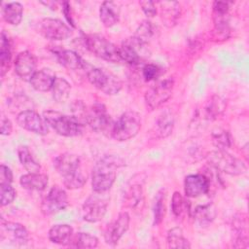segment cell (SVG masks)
I'll list each match as a JSON object with an SVG mask.
<instances>
[{"label":"cell","instance_id":"obj_32","mask_svg":"<svg viewBox=\"0 0 249 249\" xmlns=\"http://www.w3.org/2000/svg\"><path fill=\"white\" fill-rule=\"evenodd\" d=\"M53 97L58 103L65 102L71 92V85L62 77H56L52 89Z\"/></svg>","mask_w":249,"mask_h":249},{"label":"cell","instance_id":"obj_45","mask_svg":"<svg viewBox=\"0 0 249 249\" xmlns=\"http://www.w3.org/2000/svg\"><path fill=\"white\" fill-rule=\"evenodd\" d=\"M13 182V172L5 164L0 165V185L12 184Z\"/></svg>","mask_w":249,"mask_h":249},{"label":"cell","instance_id":"obj_43","mask_svg":"<svg viewBox=\"0 0 249 249\" xmlns=\"http://www.w3.org/2000/svg\"><path fill=\"white\" fill-rule=\"evenodd\" d=\"M230 2L215 1L213 3V15L214 16H226L230 10Z\"/></svg>","mask_w":249,"mask_h":249},{"label":"cell","instance_id":"obj_30","mask_svg":"<svg viewBox=\"0 0 249 249\" xmlns=\"http://www.w3.org/2000/svg\"><path fill=\"white\" fill-rule=\"evenodd\" d=\"M23 16V7L18 2L8 3L3 8V18L6 22L11 25H18L20 23Z\"/></svg>","mask_w":249,"mask_h":249},{"label":"cell","instance_id":"obj_18","mask_svg":"<svg viewBox=\"0 0 249 249\" xmlns=\"http://www.w3.org/2000/svg\"><path fill=\"white\" fill-rule=\"evenodd\" d=\"M28 231L24 226L15 222L1 220V240L8 239L11 243L22 245L27 241Z\"/></svg>","mask_w":249,"mask_h":249},{"label":"cell","instance_id":"obj_21","mask_svg":"<svg viewBox=\"0 0 249 249\" xmlns=\"http://www.w3.org/2000/svg\"><path fill=\"white\" fill-rule=\"evenodd\" d=\"M19 183L22 188L29 191L41 192L44 191L49 183V177L42 173H27L20 177Z\"/></svg>","mask_w":249,"mask_h":249},{"label":"cell","instance_id":"obj_46","mask_svg":"<svg viewBox=\"0 0 249 249\" xmlns=\"http://www.w3.org/2000/svg\"><path fill=\"white\" fill-rule=\"evenodd\" d=\"M13 129V125L11 121L4 115L1 117V134L2 135H10Z\"/></svg>","mask_w":249,"mask_h":249},{"label":"cell","instance_id":"obj_8","mask_svg":"<svg viewBox=\"0 0 249 249\" xmlns=\"http://www.w3.org/2000/svg\"><path fill=\"white\" fill-rule=\"evenodd\" d=\"M208 161L216 170L230 175H239L246 170L245 164L239 159L224 150H218L209 154Z\"/></svg>","mask_w":249,"mask_h":249},{"label":"cell","instance_id":"obj_40","mask_svg":"<svg viewBox=\"0 0 249 249\" xmlns=\"http://www.w3.org/2000/svg\"><path fill=\"white\" fill-rule=\"evenodd\" d=\"M164 212H165L164 196L159 193L155 201V206H154V223L156 225L160 224L162 221L164 217Z\"/></svg>","mask_w":249,"mask_h":249},{"label":"cell","instance_id":"obj_34","mask_svg":"<svg viewBox=\"0 0 249 249\" xmlns=\"http://www.w3.org/2000/svg\"><path fill=\"white\" fill-rule=\"evenodd\" d=\"M167 246L169 248H190L189 240L184 236L183 231L179 227L172 228L167 232Z\"/></svg>","mask_w":249,"mask_h":249},{"label":"cell","instance_id":"obj_33","mask_svg":"<svg viewBox=\"0 0 249 249\" xmlns=\"http://www.w3.org/2000/svg\"><path fill=\"white\" fill-rule=\"evenodd\" d=\"M124 203L130 208L141 207L143 204V191L140 184L133 183L128 186L124 195Z\"/></svg>","mask_w":249,"mask_h":249},{"label":"cell","instance_id":"obj_13","mask_svg":"<svg viewBox=\"0 0 249 249\" xmlns=\"http://www.w3.org/2000/svg\"><path fill=\"white\" fill-rule=\"evenodd\" d=\"M68 196L66 192L59 186H53L42 200L41 210L45 215H53L66 208Z\"/></svg>","mask_w":249,"mask_h":249},{"label":"cell","instance_id":"obj_12","mask_svg":"<svg viewBox=\"0 0 249 249\" xmlns=\"http://www.w3.org/2000/svg\"><path fill=\"white\" fill-rule=\"evenodd\" d=\"M37 29L45 38L56 41L66 40L73 33L72 29L63 21L52 18H42L37 24Z\"/></svg>","mask_w":249,"mask_h":249},{"label":"cell","instance_id":"obj_37","mask_svg":"<svg viewBox=\"0 0 249 249\" xmlns=\"http://www.w3.org/2000/svg\"><path fill=\"white\" fill-rule=\"evenodd\" d=\"M155 34H156L155 25L149 20H144L136 29L134 37H136L137 39L141 40L144 43L149 44L150 40L155 36Z\"/></svg>","mask_w":249,"mask_h":249},{"label":"cell","instance_id":"obj_19","mask_svg":"<svg viewBox=\"0 0 249 249\" xmlns=\"http://www.w3.org/2000/svg\"><path fill=\"white\" fill-rule=\"evenodd\" d=\"M55 79V74L52 69L43 68L34 73L29 83L34 89L41 92H46L52 90Z\"/></svg>","mask_w":249,"mask_h":249},{"label":"cell","instance_id":"obj_47","mask_svg":"<svg viewBox=\"0 0 249 249\" xmlns=\"http://www.w3.org/2000/svg\"><path fill=\"white\" fill-rule=\"evenodd\" d=\"M62 7H63V14H64L66 19H67L68 22L74 27L75 24H74L73 18H72L71 14H70V6H69V3H68V2H63V3H62Z\"/></svg>","mask_w":249,"mask_h":249},{"label":"cell","instance_id":"obj_4","mask_svg":"<svg viewBox=\"0 0 249 249\" xmlns=\"http://www.w3.org/2000/svg\"><path fill=\"white\" fill-rule=\"evenodd\" d=\"M84 41L88 50L97 57L113 63L122 61L119 48L105 37L99 34H89L85 36Z\"/></svg>","mask_w":249,"mask_h":249},{"label":"cell","instance_id":"obj_38","mask_svg":"<svg viewBox=\"0 0 249 249\" xmlns=\"http://www.w3.org/2000/svg\"><path fill=\"white\" fill-rule=\"evenodd\" d=\"M72 117L83 126L88 124V117H89V109L85 105L82 100H76L72 104Z\"/></svg>","mask_w":249,"mask_h":249},{"label":"cell","instance_id":"obj_26","mask_svg":"<svg viewBox=\"0 0 249 249\" xmlns=\"http://www.w3.org/2000/svg\"><path fill=\"white\" fill-rule=\"evenodd\" d=\"M0 71L3 77L10 69L12 59V45L11 40L5 31L1 33V45H0Z\"/></svg>","mask_w":249,"mask_h":249},{"label":"cell","instance_id":"obj_25","mask_svg":"<svg viewBox=\"0 0 249 249\" xmlns=\"http://www.w3.org/2000/svg\"><path fill=\"white\" fill-rule=\"evenodd\" d=\"M216 217V208L213 203L198 205L193 211V218L195 222L200 227L209 225Z\"/></svg>","mask_w":249,"mask_h":249},{"label":"cell","instance_id":"obj_22","mask_svg":"<svg viewBox=\"0 0 249 249\" xmlns=\"http://www.w3.org/2000/svg\"><path fill=\"white\" fill-rule=\"evenodd\" d=\"M58 62L70 70H78L86 67L83 58L72 50H59L55 52Z\"/></svg>","mask_w":249,"mask_h":249},{"label":"cell","instance_id":"obj_44","mask_svg":"<svg viewBox=\"0 0 249 249\" xmlns=\"http://www.w3.org/2000/svg\"><path fill=\"white\" fill-rule=\"evenodd\" d=\"M139 5L141 6V9L143 13L148 17V18H153L157 14V7L156 3L153 1H140Z\"/></svg>","mask_w":249,"mask_h":249},{"label":"cell","instance_id":"obj_20","mask_svg":"<svg viewBox=\"0 0 249 249\" xmlns=\"http://www.w3.org/2000/svg\"><path fill=\"white\" fill-rule=\"evenodd\" d=\"M120 6L112 1H104L99 9V18L101 22L106 27H112L119 22Z\"/></svg>","mask_w":249,"mask_h":249},{"label":"cell","instance_id":"obj_41","mask_svg":"<svg viewBox=\"0 0 249 249\" xmlns=\"http://www.w3.org/2000/svg\"><path fill=\"white\" fill-rule=\"evenodd\" d=\"M16 197V190L11 186V184L0 185V201L1 205L5 206L14 201Z\"/></svg>","mask_w":249,"mask_h":249},{"label":"cell","instance_id":"obj_31","mask_svg":"<svg viewBox=\"0 0 249 249\" xmlns=\"http://www.w3.org/2000/svg\"><path fill=\"white\" fill-rule=\"evenodd\" d=\"M18 156L21 165L29 173H37L41 169V165L35 160L28 147L25 145H20L18 148Z\"/></svg>","mask_w":249,"mask_h":249},{"label":"cell","instance_id":"obj_14","mask_svg":"<svg viewBox=\"0 0 249 249\" xmlns=\"http://www.w3.org/2000/svg\"><path fill=\"white\" fill-rule=\"evenodd\" d=\"M17 123L23 129L39 135H46L49 132V125L45 119L32 109L20 111L17 116Z\"/></svg>","mask_w":249,"mask_h":249},{"label":"cell","instance_id":"obj_15","mask_svg":"<svg viewBox=\"0 0 249 249\" xmlns=\"http://www.w3.org/2000/svg\"><path fill=\"white\" fill-rule=\"evenodd\" d=\"M130 217L127 212H121L118 217L112 221L106 228L104 238L106 243L115 245L121 239V237L126 232L129 227Z\"/></svg>","mask_w":249,"mask_h":249},{"label":"cell","instance_id":"obj_28","mask_svg":"<svg viewBox=\"0 0 249 249\" xmlns=\"http://www.w3.org/2000/svg\"><path fill=\"white\" fill-rule=\"evenodd\" d=\"M161 8V18L165 25L172 26L175 24L180 15V5L177 2L163 1L159 2Z\"/></svg>","mask_w":249,"mask_h":249},{"label":"cell","instance_id":"obj_5","mask_svg":"<svg viewBox=\"0 0 249 249\" xmlns=\"http://www.w3.org/2000/svg\"><path fill=\"white\" fill-rule=\"evenodd\" d=\"M141 128V117L134 111H127L114 123L111 137L117 141L133 138Z\"/></svg>","mask_w":249,"mask_h":249},{"label":"cell","instance_id":"obj_23","mask_svg":"<svg viewBox=\"0 0 249 249\" xmlns=\"http://www.w3.org/2000/svg\"><path fill=\"white\" fill-rule=\"evenodd\" d=\"M73 237V229L66 224L53 226L49 231V238L53 243L59 245H68Z\"/></svg>","mask_w":249,"mask_h":249},{"label":"cell","instance_id":"obj_7","mask_svg":"<svg viewBox=\"0 0 249 249\" xmlns=\"http://www.w3.org/2000/svg\"><path fill=\"white\" fill-rule=\"evenodd\" d=\"M119 51L122 60L130 65L142 63L151 54L149 44L142 42L134 36L125 39L119 48Z\"/></svg>","mask_w":249,"mask_h":249},{"label":"cell","instance_id":"obj_16","mask_svg":"<svg viewBox=\"0 0 249 249\" xmlns=\"http://www.w3.org/2000/svg\"><path fill=\"white\" fill-rule=\"evenodd\" d=\"M210 180L204 174H191L185 177L184 191L187 197H197L208 194Z\"/></svg>","mask_w":249,"mask_h":249},{"label":"cell","instance_id":"obj_10","mask_svg":"<svg viewBox=\"0 0 249 249\" xmlns=\"http://www.w3.org/2000/svg\"><path fill=\"white\" fill-rule=\"evenodd\" d=\"M114 123L104 104L95 103L89 109L88 124L95 132L111 136Z\"/></svg>","mask_w":249,"mask_h":249},{"label":"cell","instance_id":"obj_35","mask_svg":"<svg viewBox=\"0 0 249 249\" xmlns=\"http://www.w3.org/2000/svg\"><path fill=\"white\" fill-rule=\"evenodd\" d=\"M171 210L177 218H182L190 213L189 201L179 192H175L172 196Z\"/></svg>","mask_w":249,"mask_h":249},{"label":"cell","instance_id":"obj_6","mask_svg":"<svg viewBox=\"0 0 249 249\" xmlns=\"http://www.w3.org/2000/svg\"><path fill=\"white\" fill-rule=\"evenodd\" d=\"M87 76L89 82L94 88L107 95L117 94L122 89V81L116 75L105 69L91 67L88 70Z\"/></svg>","mask_w":249,"mask_h":249},{"label":"cell","instance_id":"obj_42","mask_svg":"<svg viewBox=\"0 0 249 249\" xmlns=\"http://www.w3.org/2000/svg\"><path fill=\"white\" fill-rule=\"evenodd\" d=\"M161 69L159 65L154 63H146L142 68V75L145 81H153L160 77Z\"/></svg>","mask_w":249,"mask_h":249},{"label":"cell","instance_id":"obj_29","mask_svg":"<svg viewBox=\"0 0 249 249\" xmlns=\"http://www.w3.org/2000/svg\"><path fill=\"white\" fill-rule=\"evenodd\" d=\"M232 234L234 236L235 247H244L247 244V229H246V219L239 215L235 217L232 222Z\"/></svg>","mask_w":249,"mask_h":249},{"label":"cell","instance_id":"obj_9","mask_svg":"<svg viewBox=\"0 0 249 249\" xmlns=\"http://www.w3.org/2000/svg\"><path fill=\"white\" fill-rule=\"evenodd\" d=\"M109 204V197L105 193H95L90 195L82 205V217L89 223H96L103 219Z\"/></svg>","mask_w":249,"mask_h":249},{"label":"cell","instance_id":"obj_11","mask_svg":"<svg viewBox=\"0 0 249 249\" xmlns=\"http://www.w3.org/2000/svg\"><path fill=\"white\" fill-rule=\"evenodd\" d=\"M173 80L164 79L152 86L145 93V102L150 110H155L165 103L172 95Z\"/></svg>","mask_w":249,"mask_h":249},{"label":"cell","instance_id":"obj_17","mask_svg":"<svg viewBox=\"0 0 249 249\" xmlns=\"http://www.w3.org/2000/svg\"><path fill=\"white\" fill-rule=\"evenodd\" d=\"M37 59L29 51L20 52L15 59L16 74L24 81H30L36 72Z\"/></svg>","mask_w":249,"mask_h":249},{"label":"cell","instance_id":"obj_27","mask_svg":"<svg viewBox=\"0 0 249 249\" xmlns=\"http://www.w3.org/2000/svg\"><path fill=\"white\" fill-rule=\"evenodd\" d=\"M227 107V101L220 95H213L209 98L204 106L205 118L213 121L216 120Z\"/></svg>","mask_w":249,"mask_h":249},{"label":"cell","instance_id":"obj_36","mask_svg":"<svg viewBox=\"0 0 249 249\" xmlns=\"http://www.w3.org/2000/svg\"><path fill=\"white\" fill-rule=\"evenodd\" d=\"M70 246L75 248H95L98 245V239L96 236L88 232H78L72 237Z\"/></svg>","mask_w":249,"mask_h":249},{"label":"cell","instance_id":"obj_48","mask_svg":"<svg viewBox=\"0 0 249 249\" xmlns=\"http://www.w3.org/2000/svg\"><path fill=\"white\" fill-rule=\"evenodd\" d=\"M42 4H44V5H46L47 7H49V8H51L52 10H56V8H57V3L56 2H54V1H47V2H42Z\"/></svg>","mask_w":249,"mask_h":249},{"label":"cell","instance_id":"obj_3","mask_svg":"<svg viewBox=\"0 0 249 249\" xmlns=\"http://www.w3.org/2000/svg\"><path fill=\"white\" fill-rule=\"evenodd\" d=\"M43 117L54 131L62 136H77L83 132V125L79 124L72 116L62 114L54 110H47Z\"/></svg>","mask_w":249,"mask_h":249},{"label":"cell","instance_id":"obj_24","mask_svg":"<svg viewBox=\"0 0 249 249\" xmlns=\"http://www.w3.org/2000/svg\"><path fill=\"white\" fill-rule=\"evenodd\" d=\"M174 127V117L169 110H164L155 123V134L159 138H165L171 134Z\"/></svg>","mask_w":249,"mask_h":249},{"label":"cell","instance_id":"obj_2","mask_svg":"<svg viewBox=\"0 0 249 249\" xmlns=\"http://www.w3.org/2000/svg\"><path fill=\"white\" fill-rule=\"evenodd\" d=\"M53 165L63 179V185L69 190L82 188L87 181V174L81 167L79 156L71 153H63L53 160Z\"/></svg>","mask_w":249,"mask_h":249},{"label":"cell","instance_id":"obj_39","mask_svg":"<svg viewBox=\"0 0 249 249\" xmlns=\"http://www.w3.org/2000/svg\"><path fill=\"white\" fill-rule=\"evenodd\" d=\"M212 143L218 150L226 151L231 147V135L228 131L223 129H218L212 133Z\"/></svg>","mask_w":249,"mask_h":249},{"label":"cell","instance_id":"obj_1","mask_svg":"<svg viewBox=\"0 0 249 249\" xmlns=\"http://www.w3.org/2000/svg\"><path fill=\"white\" fill-rule=\"evenodd\" d=\"M124 165L122 158L115 155L102 157L93 166L91 174V187L95 193H106L113 186L117 170Z\"/></svg>","mask_w":249,"mask_h":249}]
</instances>
